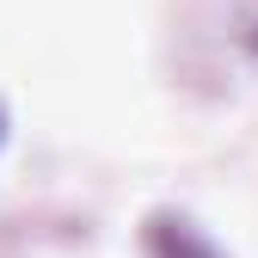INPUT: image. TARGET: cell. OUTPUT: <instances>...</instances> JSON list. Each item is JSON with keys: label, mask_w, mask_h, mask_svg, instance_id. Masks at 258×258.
I'll return each mask as SVG.
<instances>
[{"label": "cell", "mask_w": 258, "mask_h": 258, "mask_svg": "<svg viewBox=\"0 0 258 258\" xmlns=\"http://www.w3.org/2000/svg\"><path fill=\"white\" fill-rule=\"evenodd\" d=\"M178 258H209V252H203L197 240H184V234H178Z\"/></svg>", "instance_id": "1"}]
</instances>
